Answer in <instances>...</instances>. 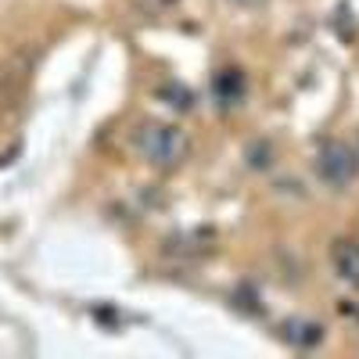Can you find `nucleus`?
<instances>
[{"label": "nucleus", "instance_id": "nucleus-1", "mask_svg": "<svg viewBox=\"0 0 359 359\" xmlns=\"http://www.w3.org/2000/svg\"><path fill=\"white\" fill-rule=\"evenodd\" d=\"M137 151L144 155L147 165H155V169H176L187 158L191 144L169 123H144L140 133H137Z\"/></svg>", "mask_w": 359, "mask_h": 359}, {"label": "nucleus", "instance_id": "nucleus-2", "mask_svg": "<svg viewBox=\"0 0 359 359\" xmlns=\"http://www.w3.org/2000/svg\"><path fill=\"white\" fill-rule=\"evenodd\" d=\"M316 176L323 180L327 187H334V191H345L355 184V176H359V151L352 144L345 140H327L320 151H316Z\"/></svg>", "mask_w": 359, "mask_h": 359}, {"label": "nucleus", "instance_id": "nucleus-3", "mask_svg": "<svg viewBox=\"0 0 359 359\" xmlns=\"http://www.w3.org/2000/svg\"><path fill=\"white\" fill-rule=\"evenodd\" d=\"M331 266L348 287H359V241L338 237V241L331 245Z\"/></svg>", "mask_w": 359, "mask_h": 359}, {"label": "nucleus", "instance_id": "nucleus-4", "mask_svg": "<svg viewBox=\"0 0 359 359\" xmlns=\"http://www.w3.org/2000/svg\"><path fill=\"white\" fill-rule=\"evenodd\" d=\"M280 338L287 341V345H294V348H313V345H320L323 341V327L320 323H313V320H284L280 323Z\"/></svg>", "mask_w": 359, "mask_h": 359}, {"label": "nucleus", "instance_id": "nucleus-5", "mask_svg": "<svg viewBox=\"0 0 359 359\" xmlns=\"http://www.w3.org/2000/svg\"><path fill=\"white\" fill-rule=\"evenodd\" d=\"M216 94L223 97V104H237V101H245V76L237 72V69L219 72V79H216Z\"/></svg>", "mask_w": 359, "mask_h": 359}, {"label": "nucleus", "instance_id": "nucleus-6", "mask_svg": "<svg viewBox=\"0 0 359 359\" xmlns=\"http://www.w3.org/2000/svg\"><path fill=\"white\" fill-rule=\"evenodd\" d=\"M158 97H169V104H172L176 111H191V108H194V94H191V90H184L180 83H165V86L158 90Z\"/></svg>", "mask_w": 359, "mask_h": 359}, {"label": "nucleus", "instance_id": "nucleus-7", "mask_svg": "<svg viewBox=\"0 0 359 359\" xmlns=\"http://www.w3.org/2000/svg\"><path fill=\"white\" fill-rule=\"evenodd\" d=\"M237 4H245V8H255V4H262V0H237Z\"/></svg>", "mask_w": 359, "mask_h": 359}]
</instances>
